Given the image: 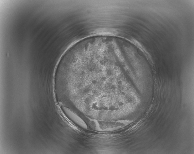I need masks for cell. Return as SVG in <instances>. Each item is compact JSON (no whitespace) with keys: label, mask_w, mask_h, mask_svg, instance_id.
<instances>
[{"label":"cell","mask_w":194,"mask_h":154,"mask_svg":"<svg viewBox=\"0 0 194 154\" xmlns=\"http://www.w3.org/2000/svg\"><path fill=\"white\" fill-rule=\"evenodd\" d=\"M62 109L66 115L72 121L83 128H87V126L84 122L74 112L64 106L62 107Z\"/></svg>","instance_id":"1"}]
</instances>
